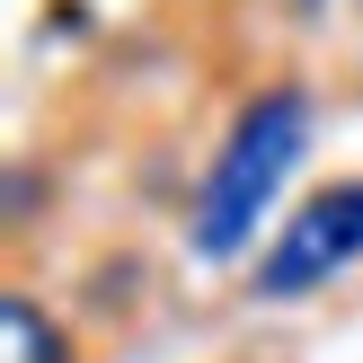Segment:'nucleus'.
Here are the masks:
<instances>
[{"mask_svg":"<svg viewBox=\"0 0 363 363\" xmlns=\"http://www.w3.org/2000/svg\"><path fill=\"white\" fill-rule=\"evenodd\" d=\"M354 257H363V177L319 186L311 204L284 222V240L257 257V293H311V284L346 275Z\"/></svg>","mask_w":363,"mask_h":363,"instance_id":"2","label":"nucleus"},{"mask_svg":"<svg viewBox=\"0 0 363 363\" xmlns=\"http://www.w3.org/2000/svg\"><path fill=\"white\" fill-rule=\"evenodd\" d=\"M0 346H9V363H62V337H53V319L27 293L0 301Z\"/></svg>","mask_w":363,"mask_h":363,"instance_id":"3","label":"nucleus"},{"mask_svg":"<svg viewBox=\"0 0 363 363\" xmlns=\"http://www.w3.org/2000/svg\"><path fill=\"white\" fill-rule=\"evenodd\" d=\"M301 142H311V98L301 89H266L257 106H240L230 142L213 151L204 186H195V257H240L257 240V213L275 204V186L293 177Z\"/></svg>","mask_w":363,"mask_h":363,"instance_id":"1","label":"nucleus"}]
</instances>
